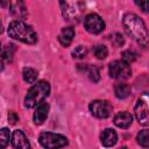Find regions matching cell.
<instances>
[{
    "label": "cell",
    "instance_id": "e0dca14e",
    "mask_svg": "<svg viewBox=\"0 0 149 149\" xmlns=\"http://www.w3.org/2000/svg\"><path fill=\"white\" fill-rule=\"evenodd\" d=\"M22 76H23V79L28 84H33L37 79V71L31 68H24L22 71Z\"/></svg>",
    "mask_w": 149,
    "mask_h": 149
},
{
    "label": "cell",
    "instance_id": "4316f807",
    "mask_svg": "<svg viewBox=\"0 0 149 149\" xmlns=\"http://www.w3.org/2000/svg\"><path fill=\"white\" fill-rule=\"evenodd\" d=\"M136 5H137L139 7H141L143 12H148V2H147V1H143V2H136Z\"/></svg>",
    "mask_w": 149,
    "mask_h": 149
},
{
    "label": "cell",
    "instance_id": "30bf717a",
    "mask_svg": "<svg viewBox=\"0 0 149 149\" xmlns=\"http://www.w3.org/2000/svg\"><path fill=\"white\" fill-rule=\"evenodd\" d=\"M49 113V105L45 101H42L41 104H38L36 106V109L34 112V122L36 125H42Z\"/></svg>",
    "mask_w": 149,
    "mask_h": 149
},
{
    "label": "cell",
    "instance_id": "2e32d148",
    "mask_svg": "<svg viewBox=\"0 0 149 149\" xmlns=\"http://www.w3.org/2000/svg\"><path fill=\"white\" fill-rule=\"evenodd\" d=\"M84 71L87 73L88 78L92 80V81H98L100 79V73H99V70L97 66L94 65H84Z\"/></svg>",
    "mask_w": 149,
    "mask_h": 149
},
{
    "label": "cell",
    "instance_id": "44dd1931",
    "mask_svg": "<svg viewBox=\"0 0 149 149\" xmlns=\"http://www.w3.org/2000/svg\"><path fill=\"white\" fill-rule=\"evenodd\" d=\"M93 54L94 56L98 58V59H104L107 57V54H108V50L105 45H97L93 48Z\"/></svg>",
    "mask_w": 149,
    "mask_h": 149
},
{
    "label": "cell",
    "instance_id": "603a6c76",
    "mask_svg": "<svg viewBox=\"0 0 149 149\" xmlns=\"http://www.w3.org/2000/svg\"><path fill=\"white\" fill-rule=\"evenodd\" d=\"M10 10H12L13 14L19 15V16H21L20 12H22V14L26 15V7H24V5L22 2H14V3H12V9Z\"/></svg>",
    "mask_w": 149,
    "mask_h": 149
},
{
    "label": "cell",
    "instance_id": "6da1fadb",
    "mask_svg": "<svg viewBox=\"0 0 149 149\" xmlns=\"http://www.w3.org/2000/svg\"><path fill=\"white\" fill-rule=\"evenodd\" d=\"M122 24H123V28H125L126 33L130 37H133L141 47L147 48V44H148V30H147L146 24L142 21V19H140L136 14L128 13V14H126L123 16Z\"/></svg>",
    "mask_w": 149,
    "mask_h": 149
},
{
    "label": "cell",
    "instance_id": "484cf974",
    "mask_svg": "<svg viewBox=\"0 0 149 149\" xmlns=\"http://www.w3.org/2000/svg\"><path fill=\"white\" fill-rule=\"evenodd\" d=\"M17 120H19L17 115H16L14 112H9V114H8V122H9L10 125H15Z\"/></svg>",
    "mask_w": 149,
    "mask_h": 149
},
{
    "label": "cell",
    "instance_id": "9a60e30c",
    "mask_svg": "<svg viewBox=\"0 0 149 149\" xmlns=\"http://www.w3.org/2000/svg\"><path fill=\"white\" fill-rule=\"evenodd\" d=\"M114 93L119 99H125L130 94V87L125 83H118L114 86Z\"/></svg>",
    "mask_w": 149,
    "mask_h": 149
},
{
    "label": "cell",
    "instance_id": "d4e9b609",
    "mask_svg": "<svg viewBox=\"0 0 149 149\" xmlns=\"http://www.w3.org/2000/svg\"><path fill=\"white\" fill-rule=\"evenodd\" d=\"M112 42H113V44L114 45H116V47H121L122 44H123V42H125V40H123V37H122V35L121 34H114L113 35V38H112Z\"/></svg>",
    "mask_w": 149,
    "mask_h": 149
},
{
    "label": "cell",
    "instance_id": "9c48e42d",
    "mask_svg": "<svg viewBox=\"0 0 149 149\" xmlns=\"http://www.w3.org/2000/svg\"><path fill=\"white\" fill-rule=\"evenodd\" d=\"M12 146L14 149H30V143L22 130H15L12 135Z\"/></svg>",
    "mask_w": 149,
    "mask_h": 149
},
{
    "label": "cell",
    "instance_id": "cb8c5ba5",
    "mask_svg": "<svg viewBox=\"0 0 149 149\" xmlns=\"http://www.w3.org/2000/svg\"><path fill=\"white\" fill-rule=\"evenodd\" d=\"M86 54H87V50H86V48L83 47V45H78V47L72 51V56H73L74 58H84V57L86 56Z\"/></svg>",
    "mask_w": 149,
    "mask_h": 149
},
{
    "label": "cell",
    "instance_id": "ba28073f",
    "mask_svg": "<svg viewBox=\"0 0 149 149\" xmlns=\"http://www.w3.org/2000/svg\"><path fill=\"white\" fill-rule=\"evenodd\" d=\"M135 116L137 121L142 126H148L149 123V115H148V105L146 100L139 99L135 106Z\"/></svg>",
    "mask_w": 149,
    "mask_h": 149
},
{
    "label": "cell",
    "instance_id": "f546056e",
    "mask_svg": "<svg viewBox=\"0 0 149 149\" xmlns=\"http://www.w3.org/2000/svg\"><path fill=\"white\" fill-rule=\"evenodd\" d=\"M0 51H1V44H0Z\"/></svg>",
    "mask_w": 149,
    "mask_h": 149
},
{
    "label": "cell",
    "instance_id": "f1b7e54d",
    "mask_svg": "<svg viewBox=\"0 0 149 149\" xmlns=\"http://www.w3.org/2000/svg\"><path fill=\"white\" fill-rule=\"evenodd\" d=\"M120 149H128L127 147H122V148H120Z\"/></svg>",
    "mask_w": 149,
    "mask_h": 149
},
{
    "label": "cell",
    "instance_id": "3957f363",
    "mask_svg": "<svg viewBox=\"0 0 149 149\" xmlns=\"http://www.w3.org/2000/svg\"><path fill=\"white\" fill-rule=\"evenodd\" d=\"M49 92H50V85L48 81L41 80L36 83L28 90V93L24 98V106L28 108L36 107L38 104L44 101V99L49 95Z\"/></svg>",
    "mask_w": 149,
    "mask_h": 149
},
{
    "label": "cell",
    "instance_id": "83f0119b",
    "mask_svg": "<svg viewBox=\"0 0 149 149\" xmlns=\"http://www.w3.org/2000/svg\"><path fill=\"white\" fill-rule=\"evenodd\" d=\"M2 31V23H1V21H0V33Z\"/></svg>",
    "mask_w": 149,
    "mask_h": 149
},
{
    "label": "cell",
    "instance_id": "5bb4252c",
    "mask_svg": "<svg viewBox=\"0 0 149 149\" xmlns=\"http://www.w3.org/2000/svg\"><path fill=\"white\" fill-rule=\"evenodd\" d=\"M73 36H74V29H73L72 27H65V28H63L62 31L59 33L58 40H59V42H61L62 45L68 47V45H70V43L72 42Z\"/></svg>",
    "mask_w": 149,
    "mask_h": 149
},
{
    "label": "cell",
    "instance_id": "8992f818",
    "mask_svg": "<svg viewBox=\"0 0 149 149\" xmlns=\"http://www.w3.org/2000/svg\"><path fill=\"white\" fill-rule=\"evenodd\" d=\"M91 113L99 119H106L112 113V105L107 100H93L90 104Z\"/></svg>",
    "mask_w": 149,
    "mask_h": 149
},
{
    "label": "cell",
    "instance_id": "7c38bea8",
    "mask_svg": "<svg viewBox=\"0 0 149 149\" xmlns=\"http://www.w3.org/2000/svg\"><path fill=\"white\" fill-rule=\"evenodd\" d=\"M61 6H63V15L69 21H77L79 16V10L74 9L77 3H70V2H61Z\"/></svg>",
    "mask_w": 149,
    "mask_h": 149
},
{
    "label": "cell",
    "instance_id": "7402d4cb",
    "mask_svg": "<svg viewBox=\"0 0 149 149\" xmlns=\"http://www.w3.org/2000/svg\"><path fill=\"white\" fill-rule=\"evenodd\" d=\"M121 62H123V63H126L127 65H129L130 63H133L135 59H136V54L135 52H133V51H130V50H127V51H123L122 54H121Z\"/></svg>",
    "mask_w": 149,
    "mask_h": 149
},
{
    "label": "cell",
    "instance_id": "7a4b0ae2",
    "mask_svg": "<svg viewBox=\"0 0 149 149\" xmlns=\"http://www.w3.org/2000/svg\"><path fill=\"white\" fill-rule=\"evenodd\" d=\"M8 35L14 40H17L28 44H34L37 41V34L35 33V30L27 23L19 20H14L9 23Z\"/></svg>",
    "mask_w": 149,
    "mask_h": 149
},
{
    "label": "cell",
    "instance_id": "5b68a950",
    "mask_svg": "<svg viewBox=\"0 0 149 149\" xmlns=\"http://www.w3.org/2000/svg\"><path fill=\"white\" fill-rule=\"evenodd\" d=\"M108 71H109V76L114 79H127L132 74V70L129 65H127L121 61L111 62Z\"/></svg>",
    "mask_w": 149,
    "mask_h": 149
},
{
    "label": "cell",
    "instance_id": "d6986e66",
    "mask_svg": "<svg viewBox=\"0 0 149 149\" xmlns=\"http://www.w3.org/2000/svg\"><path fill=\"white\" fill-rule=\"evenodd\" d=\"M10 140V133L8 128H1L0 129V149L6 148Z\"/></svg>",
    "mask_w": 149,
    "mask_h": 149
},
{
    "label": "cell",
    "instance_id": "8fae6325",
    "mask_svg": "<svg viewBox=\"0 0 149 149\" xmlns=\"http://www.w3.org/2000/svg\"><path fill=\"white\" fill-rule=\"evenodd\" d=\"M133 122V116L128 112H120L114 116V125L119 128H128Z\"/></svg>",
    "mask_w": 149,
    "mask_h": 149
},
{
    "label": "cell",
    "instance_id": "ffe728a7",
    "mask_svg": "<svg viewBox=\"0 0 149 149\" xmlns=\"http://www.w3.org/2000/svg\"><path fill=\"white\" fill-rule=\"evenodd\" d=\"M137 142L143 148H148L149 146V130L148 129H143L137 134Z\"/></svg>",
    "mask_w": 149,
    "mask_h": 149
},
{
    "label": "cell",
    "instance_id": "277c9868",
    "mask_svg": "<svg viewBox=\"0 0 149 149\" xmlns=\"http://www.w3.org/2000/svg\"><path fill=\"white\" fill-rule=\"evenodd\" d=\"M38 141L43 148L47 149H58L65 147L68 144V139L61 134H55L51 132H43L41 133Z\"/></svg>",
    "mask_w": 149,
    "mask_h": 149
},
{
    "label": "cell",
    "instance_id": "4fadbf2b",
    "mask_svg": "<svg viewBox=\"0 0 149 149\" xmlns=\"http://www.w3.org/2000/svg\"><path fill=\"white\" fill-rule=\"evenodd\" d=\"M100 139H101V143L105 147H112V146H114L116 143L118 135H116L115 130H113L111 128H106L105 130H102Z\"/></svg>",
    "mask_w": 149,
    "mask_h": 149
},
{
    "label": "cell",
    "instance_id": "ac0fdd59",
    "mask_svg": "<svg viewBox=\"0 0 149 149\" xmlns=\"http://www.w3.org/2000/svg\"><path fill=\"white\" fill-rule=\"evenodd\" d=\"M14 51H15V45L14 44H8L6 45L0 52H1V58L7 61V62H10L13 59V56H14Z\"/></svg>",
    "mask_w": 149,
    "mask_h": 149
},
{
    "label": "cell",
    "instance_id": "52a82bcc",
    "mask_svg": "<svg viewBox=\"0 0 149 149\" xmlns=\"http://www.w3.org/2000/svg\"><path fill=\"white\" fill-rule=\"evenodd\" d=\"M84 26H85V29L91 34H99L105 29L104 20L98 14H94V13H91L85 16Z\"/></svg>",
    "mask_w": 149,
    "mask_h": 149
}]
</instances>
